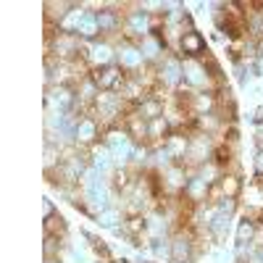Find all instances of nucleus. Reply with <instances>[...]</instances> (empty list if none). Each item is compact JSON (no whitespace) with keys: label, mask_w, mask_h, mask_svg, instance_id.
I'll use <instances>...</instances> for the list:
<instances>
[{"label":"nucleus","mask_w":263,"mask_h":263,"mask_svg":"<svg viewBox=\"0 0 263 263\" xmlns=\"http://www.w3.org/2000/svg\"><path fill=\"white\" fill-rule=\"evenodd\" d=\"M197 250H195V237L190 229H182L171 239V260L174 263H195Z\"/></svg>","instance_id":"f257e3e1"},{"label":"nucleus","mask_w":263,"mask_h":263,"mask_svg":"<svg viewBox=\"0 0 263 263\" xmlns=\"http://www.w3.org/2000/svg\"><path fill=\"white\" fill-rule=\"evenodd\" d=\"M182 55L184 58H205L208 55V45L200 37V32L190 29V32L182 34Z\"/></svg>","instance_id":"f03ea898"},{"label":"nucleus","mask_w":263,"mask_h":263,"mask_svg":"<svg viewBox=\"0 0 263 263\" xmlns=\"http://www.w3.org/2000/svg\"><path fill=\"white\" fill-rule=\"evenodd\" d=\"M218 187H221V195H224V200H237L239 192H242V179L237 177V174H224L221 179H218Z\"/></svg>","instance_id":"7ed1b4c3"},{"label":"nucleus","mask_w":263,"mask_h":263,"mask_svg":"<svg viewBox=\"0 0 263 263\" xmlns=\"http://www.w3.org/2000/svg\"><path fill=\"white\" fill-rule=\"evenodd\" d=\"M45 234L50 237H66V221H63V216L53 213V216H45Z\"/></svg>","instance_id":"20e7f679"},{"label":"nucleus","mask_w":263,"mask_h":263,"mask_svg":"<svg viewBox=\"0 0 263 263\" xmlns=\"http://www.w3.org/2000/svg\"><path fill=\"white\" fill-rule=\"evenodd\" d=\"M255 229H258V224H255V221H250V218H245V221L239 224V232H237V242H239V245L253 242V239H255Z\"/></svg>","instance_id":"39448f33"},{"label":"nucleus","mask_w":263,"mask_h":263,"mask_svg":"<svg viewBox=\"0 0 263 263\" xmlns=\"http://www.w3.org/2000/svg\"><path fill=\"white\" fill-rule=\"evenodd\" d=\"M255 174L263 177V150H258V158H255Z\"/></svg>","instance_id":"423d86ee"},{"label":"nucleus","mask_w":263,"mask_h":263,"mask_svg":"<svg viewBox=\"0 0 263 263\" xmlns=\"http://www.w3.org/2000/svg\"><path fill=\"white\" fill-rule=\"evenodd\" d=\"M255 145H258V150H263V132H258V135H255Z\"/></svg>","instance_id":"0eeeda50"},{"label":"nucleus","mask_w":263,"mask_h":263,"mask_svg":"<svg viewBox=\"0 0 263 263\" xmlns=\"http://www.w3.org/2000/svg\"><path fill=\"white\" fill-rule=\"evenodd\" d=\"M255 121H263V108H258V111H255V116H253Z\"/></svg>","instance_id":"6e6552de"}]
</instances>
